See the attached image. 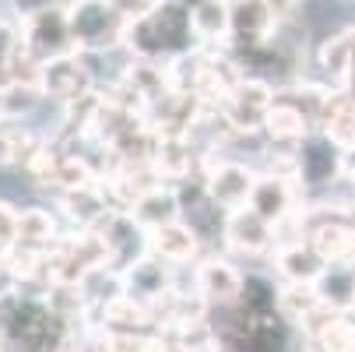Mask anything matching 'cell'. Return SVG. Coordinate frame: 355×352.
Instances as JSON below:
<instances>
[{
    "mask_svg": "<svg viewBox=\"0 0 355 352\" xmlns=\"http://www.w3.org/2000/svg\"><path fill=\"white\" fill-rule=\"evenodd\" d=\"M57 205H60L64 219H67L74 229H95L98 222H103V219L116 208L103 180H98V183H88V187H78V190L57 194Z\"/></svg>",
    "mask_w": 355,
    "mask_h": 352,
    "instance_id": "5bb4252c",
    "label": "cell"
},
{
    "mask_svg": "<svg viewBox=\"0 0 355 352\" xmlns=\"http://www.w3.org/2000/svg\"><path fill=\"white\" fill-rule=\"evenodd\" d=\"M352 60H355L352 28H345V32H334V35H327V39L317 46V67L324 71V78H327L334 88H341V81H345V74H348Z\"/></svg>",
    "mask_w": 355,
    "mask_h": 352,
    "instance_id": "cb8c5ba5",
    "label": "cell"
},
{
    "mask_svg": "<svg viewBox=\"0 0 355 352\" xmlns=\"http://www.w3.org/2000/svg\"><path fill=\"white\" fill-rule=\"evenodd\" d=\"M268 4L275 8V15H278V18H292V11L299 8V0H268Z\"/></svg>",
    "mask_w": 355,
    "mask_h": 352,
    "instance_id": "f546056e",
    "label": "cell"
},
{
    "mask_svg": "<svg viewBox=\"0 0 355 352\" xmlns=\"http://www.w3.org/2000/svg\"><path fill=\"white\" fill-rule=\"evenodd\" d=\"M60 240V226H57V215L49 208H21L18 212V243L25 246H39V250H49Z\"/></svg>",
    "mask_w": 355,
    "mask_h": 352,
    "instance_id": "d4e9b609",
    "label": "cell"
},
{
    "mask_svg": "<svg viewBox=\"0 0 355 352\" xmlns=\"http://www.w3.org/2000/svg\"><path fill=\"white\" fill-rule=\"evenodd\" d=\"M275 275L278 282H306L317 285V278L327 271V261L317 250L302 240V243H288V246H275Z\"/></svg>",
    "mask_w": 355,
    "mask_h": 352,
    "instance_id": "ac0fdd59",
    "label": "cell"
},
{
    "mask_svg": "<svg viewBox=\"0 0 355 352\" xmlns=\"http://www.w3.org/2000/svg\"><path fill=\"white\" fill-rule=\"evenodd\" d=\"M232 4V53H246V49L261 46L275 35L278 28V15L268 0H229Z\"/></svg>",
    "mask_w": 355,
    "mask_h": 352,
    "instance_id": "4fadbf2b",
    "label": "cell"
},
{
    "mask_svg": "<svg viewBox=\"0 0 355 352\" xmlns=\"http://www.w3.org/2000/svg\"><path fill=\"white\" fill-rule=\"evenodd\" d=\"M176 190H180V205H183V222L205 243H215V240L222 243V229H225V215L229 212L208 194L205 180L200 176L183 180V183H176Z\"/></svg>",
    "mask_w": 355,
    "mask_h": 352,
    "instance_id": "8fae6325",
    "label": "cell"
},
{
    "mask_svg": "<svg viewBox=\"0 0 355 352\" xmlns=\"http://www.w3.org/2000/svg\"><path fill=\"white\" fill-rule=\"evenodd\" d=\"M18 212L8 197H0V250L4 254H11V250L18 246Z\"/></svg>",
    "mask_w": 355,
    "mask_h": 352,
    "instance_id": "4316f807",
    "label": "cell"
},
{
    "mask_svg": "<svg viewBox=\"0 0 355 352\" xmlns=\"http://www.w3.org/2000/svg\"><path fill=\"white\" fill-rule=\"evenodd\" d=\"M67 15L78 53H103L110 46H123L127 22L113 11L110 0H71Z\"/></svg>",
    "mask_w": 355,
    "mask_h": 352,
    "instance_id": "277c9868",
    "label": "cell"
},
{
    "mask_svg": "<svg viewBox=\"0 0 355 352\" xmlns=\"http://www.w3.org/2000/svg\"><path fill=\"white\" fill-rule=\"evenodd\" d=\"M127 212H130V219H134L144 233H155V229H162V226H173V222L183 219L180 190H176V183H159V187H151L144 197H137Z\"/></svg>",
    "mask_w": 355,
    "mask_h": 352,
    "instance_id": "e0dca14e",
    "label": "cell"
},
{
    "mask_svg": "<svg viewBox=\"0 0 355 352\" xmlns=\"http://www.w3.org/2000/svg\"><path fill=\"white\" fill-rule=\"evenodd\" d=\"M42 95L53 99L60 106H71L78 99L92 95L95 92V78L88 71V60L85 53H67V57H57L42 64V81H39Z\"/></svg>",
    "mask_w": 355,
    "mask_h": 352,
    "instance_id": "ba28073f",
    "label": "cell"
},
{
    "mask_svg": "<svg viewBox=\"0 0 355 352\" xmlns=\"http://www.w3.org/2000/svg\"><path fill=\"white\" fill-rule=\"evenodd\" d=\"M222 246L239 258H264L275 254V226L264 222L253 208H236L225 215Z\"/></svg>",
    "mask_w": 355,
    "mask_h": 352,
    "instance_id": "30bf717a",
    "label": "cell"
},
{
    "mask_svg": "<svg viewBox=\"0 0 355 352\" xmlns=\"http://www.w3.org/2000/svg\"><path fill=\"white\" fill-rule=\"evenodd\" d=\"M292 324L278 314V282L268 275H246L243 296L222 310L215 324L222 352H288Z\"/></svg>",
    "mask_w": 355,
    "mask_h": 352,
    "instance_id": "6da1fadb",
    "label": "cell"
},
{
    "mask_svg": "<svg viewBox=\"0 0 355 352\" xmlns=\"http://www.w3.org/2000/svg\"><path fill=\"white\" fill-rule=\"evenodd\" d=\"M341 183L355 187V148H345V156H341Z\"/></svg>",
    "mask_w": 355,
    "mask_h": 352,
    "instance_id": "f1b7e54d",
    "label": "cell"
},
{
    "mask_svg": "<svg viewBox=\"0 0 355 352\" xmlns=\"http://www.w3.org/2000/svg\"><path fill=\"white\" fill-rule=\"evenodd\" d=\"M324 310L327 307H324L317 285H306V282H278V314L295 331H306Z\"/></svg>",
    "mask_w": 355,
    "mask_h": 352,
    "instance_id": "d6986e66",
    "label": "cell"
},
{
    "mask_svg": "<svg viewBox=\"0 0 355 352\" xmlns=\"http://www.w3.org/2000/svg\"><path fill=\"white\" fill-rule=\"evenodd\" d=\"M18 25H21V46L42 64L57 60V57H67V53H78L67 4H57V8H46L39 15H28Z\"/></svg>",
    "mask_w": 355,
    "mask_h": 352,
    "instance_id": "8992f818",
    "label": "cell"
},
{
    "mask_svg": "<svg viewBox=\"0 0 355 352\" xmlns=\"http://www.w3.org/2000/svg\"><path fill=\"white\" fill-rule=\"evenodd\" d=\"M0 352H4V345H0Z\"/></svg>",
    "mask_w": 355,
    "mask_h": 352,
    "instance_id": "d6a6232c",
    "label": "cell"
},
{
    "mask_svg": "<svg viewBox=\"0 0 355 352\" xmlns=\"http://www.w3.org/2000/svg\"><path fill=\"white\" fill-rule=\"evenodd\" d=\"M21 49V25L18 18H4L0 15V67H11V60Z\"/></svg>",
    "mask_w": 355,
    "mask_h": 352,
    "instance_id": "484cf974",
    "label": "cell"
},
{
    "mask_svg": "<svg viewBox=\"0 0 355 352\" xmlns=\"http://www.w3.org/2000/svg\"><path fill=\"white\" fill-rule=\"evenodd\" d=\"M176 268L166 265L162 258H155L148 250L144 258H137L127 271H123V285H127V296L141 299V303H155L162 292H169L176 285Z\"/></svg>",
    "mask_w": 355,
    "mask_h": 352,
    "instance_id": "2e32d148",
    "label": "cell"
},
{
    "mask_svg": "<svg viewBox=\"0 0 355 352\" xmlns=\"http://www.w3.org/2000/svg\"><path fill=\"white\" fill-rule=\"evenodd\" d=\"M306 352H320V349H313V345H306Z\"/></svg>",
    "mask_w": 355,
    "mask_h": 352,
    "instance_id": "1f68e13d",
    "label": "cell"
},
{
    "mask_svg": "<svg viewBox=\"0 0 355 352\" xmlns=\"http://www.w3.org/2000/svg\"><path fill=\"white\" fill-rule=\"evenodd\" d=\"M257 169L246 166L243 159H229L222 148L215 156V148L205 152V166H200V180H205L208 194L218 201L225 212H236V208H246L250 205V194H253V183H257Z\"/></svg>",
    "mask_w": 355,
    "mask_h": 352,
    "instance_id": "5b68a950",
    "label": "cell"
},
{
    "mask_svg": "<svg viewBox=\"0 0 355 352\" xmlns=\"http://www.w3.org/2000/svg\"><path fill=\"white\" fill-rule=\"evenodd\" d=\"M148 250L155 258H162L166 265L173 268H183V265H197L200 258V250H205V240H200L183 219L173 222V226H162L155 233H148Z\"/></svg>",
    "mask_w": 355,
    "mask_h": 352,
    "instance_id": "9a60e30c",
    "label": "cell"
},
{
    "mask_svg": "<svg viewBox=\"0 0 355 352\" xmlns=\"http://www.w3.org/2000/svg\"><path fill=\"white\" fill-rule=\"evenodd\" d=\"M317 292L324 299V307H331L338 314L355 310V265L352 261L327 265V271L317 278Z\"/></svg>",
    "mask_w": 355,
    "mask_h": 352,
    "instance_id": "7402d4cb",
    "label": "cell"
},
{
    "mask_svg": "<svg viewBox=\"0 0 355 352\" xmlns=\"http://www.w3.org/2000/svg\"><path fill=\"white\" fill-rule=\"evenodd\" d=\"M92 324L67 321L46 289L32 292L25 285L11 289L0 299V345L4 352H78L81 335Z\"/></svg>",
    "mask_w": 355,
    "mask_h": 352,
    "instance_id": "7a4b0ae2",
    "label": "cell"
},
{
    "mask_svg": "<svg viewBox=\"0 0 355 352\" xmlns=\"http://www.w3.org/2000/svg\"><path fill=\"white\" fill-rule=\"evenodd\" d=\"M46 134L25 127L21 120H0V166L28 169L32 159L46 148Z\"/></svg>",
    "mask_w": 355,
    "mask_h": 352,
    "instance_id": "ffe728a7",
    "label": "cell"
},
{
    "mask_svg": "<svg viewBox=\"0 0 355 352\" xmlns=\"http://www.w3.org/2000/svg\"><path fill=\"white\" fill-rule=\"evenodd\" d=\"M190 285L205 296L208 307H232L236 299L243 296V285H246V275L225 258V254H205L193 271H190Z\"/></svg>",
    "mask_w": 355,
    "mask_h": 352,
    "instance_id": "52a82bcc",
    "label": "cell"
},
{
    "mask_svg": "<svg viewBox=\"0 0 355 352\" xmlns=\"http://www.w3.org/2000/svg\"><path fill=\"white\" fill-rule=\"evenodd\" d=\"M320 131L341 148V152L345 148H355V99L352 95H345L341 88H331Z\"/></svg>",
    "mask_w": 355,
    "mask_h": 352,
    "instance_id": "603a6c76",
    "label": "cell"
},
{
    "mask_svg": "<svg viewBox=\"0 0 355 352\" xmlns=\"http://www.w3.org/2000/svg\"><path fill=\"white\" fill-rule=\"evenodd\" d=\"M15 4V18H28V15H39L46 8H57V4H67V0H11Z\"/></svg>",
    "mask_w": 355,
    "mask_h": 352,
    "instance_id": "83f0119b",
    "label": "cell"
},
{
    "mask_svg": "<svg viewBox=\"0 0 355 352\" xmlns=\"http://www.w3.org/2000/svg\"><path fill=\"white\" fill-rule=\"evenodd\" d=\"M246 208H253L264 222H271L278 229L285 219H292L302 208V187L295 180H288V176H278V173L264 169L257 176V183H253V194H250Z\"/></svg>",
    "mask_w": 355,
    "mask_h": 352,
    "instance_id": "9c48e42d",
    "label": "cell"
},
{
    "mask_svg": "<svg viewBox=\"0 0 355 352\" xmlns=\"http://www.w3.org/2000/svg\"><path fill=\"white\" fill-rule=\"evenodd\" d=\"M345 212H348V219H352V226H355V197L345 201Z\"/></svg>",
    "mask_w": 355,
    "mask_h": 352,
    "instance_id": "4dcf8cb0",
    "label": "cell"
},
{
    "mask_svg": "<svg viewBox=\"0 0 355 352\" xmlns=\"http://www.w3.org/2000/svg\"><path fill=\"white\" fill-rule=\"evenodd\" d=\"M123 46L141 60L169 64L176 57L193 53L200 42H197V32H193L190 8L183 4V0H162L151 15H144V18L127 25Z\"/></svg>",
    "mask_w": 355,
    "mask_h": 352,
    "instance_id": "3957f363",
    "label": "cell"
},
{
    "mask_svg": "<svg viewBox=\"0 0 355 352\" xmlns=\"http://www.w3.org/2000/svg\"><path fill=\"white\" fill-rule=\"evenodd\" d=\"M193 18V32L200 46H218L229 49L232 42V4L229 0H200L190 8Z\"/></svg>",
    "mask_w": 355,
    "mask_h": 352,
    "instance_id": "44dd1931",
    "label": "cell"
},
{
    "mask_svg": "<svg viewBox=\"0 0 355 352\" xmlns=\"http://www.w3.org/2000/svg\"><path fill=\"white\" fill-rule=\"evenodd\" d=\"M341 148L324 134H310L306 141L299 144V187H331L341 183Z\"/></svg>",
    "mask_w": 355,
    "mask_h": 352,
    "instance_id": "7c38bea8",
    "label": "cell"
}]
</instances>
